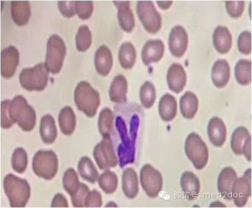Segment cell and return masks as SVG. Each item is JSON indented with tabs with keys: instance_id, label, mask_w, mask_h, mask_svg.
<instances>
[{
	"instance_id": "1",
	"label": "cell",
	"mask_w": 252,
	"mask_h": 208,
	"mask_svg": "<svg viewBox=\"0 0 252 208\" xmlns=\"http://www.w3.org/2000/svg\"><path fill=\"white\" fill-rule=\"evenodd\" d=\"M4 193L11 208H24L31 196V187L26 180L8 174L3 180Z\"/></svg>"
},
{
	"instance_id": "2",
	"label": "cell",
	"mask_w": 252,
	"mask_h": 208,
	"mask_svg": "<svg viewBox=\"0 0 252 208\" xmlns=\"http://www.w3.org/2000/svg\"><path fill=\"white\" fill-rule=\"evenodd\" d=\"M9 113L11 120L17 123L23 131H31L35 127L36 112L23 96H16L11 101Z\"/></svg>"
},
{
	"instance_id": "3",
	"label": "cell",
	"mask_w": 252,
	"mask_h": 208,
	"mask_svg": "<svg viewBox=\"0 0 252 208\" xmlns=\"http://www.w3.org/2000/svg\"><path fill=\"white\" fill-rule=\"evenodd\" d=\"M74 102L79 110L83 112L88 117L93 118L100 106V94L89 82L82 81L75 88Z\"/></svg>"
},
{
	"instance_id": "4",
	"label": "cell",
	"mask_w": 252,
	"mask_h": 208,
	"mask_svg": "<svg viewBox=\"0 0 252 208\" xmlns=\"http://www.w3.org/2000/svg\"><path fill=\"white\" fill-rule=\"evenodd\" d=\"M49 73L43 63L36 64L33 67L25 68L19 75L20 83L27 91H43L47 86Z\"/></svg>"
},
{
	"instance_id": "5",
	"label": "cell",
	"mask_w": 252,
	"mask_h": 208,
	"mask_svg": "<svg viewBox=\"0 0 252 208\" xmlns=\"http://www.w3.org/2000/svg\"><path fill=\"white\" fill-rule=\"evenodd\" d=\"M67 52L65 42L61 36L54 34L48 39L45 65L50 73L58 74L63 68Z\"/></svg>"
},
{
	"instance_id": "6",
	"label": "cell",
	"mask_w": 252,
	"mask_h": 208,
	"mask_svg": "<svg viewBox=\"0 0 252 208\" xmlns=\"http://www.w3.org/2000/svg\"><path fill=\"white\" fill-rule=\"evenodd\" d=\"M32 169L37 177L45 180H52L59 170L56 153L51 150L38 151L33 157Z\"/></svg>"
},
{
	"instance_id": "7",
	"label": "cell",
	"mask_w": 252,
	"mask_h": 208,
	"mask_svg": "<svg viewBox=\"0 0 252 208\" xmlns=\"http://www.w3.org/2000/svg\"><path fill=\"white\" fill-rule=\"evenodd\" d=\"M186 155L196 170H203L208 163L209 152L207 145L199 134L191 132L185 141Z\"/></svg>"
},
{
	"instance_id": "8",
	"label": "cell",
	"mask_w": 252,
	"mask_h": 208,
	"mask_svg": "<svg viewBox=\"0 0 252 208\" xmlns=\"http://www.w3.org/2000/svg\"><path fill=\"white\" fill-rule=\"evenodd\" d=\"M137 13L144 28L148 33H157L162 26L161 15L157 10L154 3L149 0L137 2Z\"/></svg>"
},
{
	"instance_id": "9",
	"label": "cell",
	"mask_w": 252,
	"mask_h": 208,
	"mask_svg": "<svg viewBox=\"0 0 252 208\" xmlns=\"http://www.w3.org/2000/svg\"><path fill=\"white\" fill-rule=\"evenodd\" d=\"M141 186L149 197H158L162 191L163 180L161 173L151 164H145L140 171Z\"/></svg>"
},
{
	"instance_id": "10",
	"label": "cell",
	"mask_w": 252,
	"mask_h": 208,
	"mask_svg": "<svg viewBox=\"0 0 252 208\" xmlns=\"http://www.w3.org/2000/svg\"><path fill=\"white\" fill-rule=\"evenodd\" d=\"M93 155L100 170L115 168L118 165V159L111 137L103 138L102 140L95 146Z\"/></svg>"
},
{
	"instance_id": "11",
	"label": "cell",
	"mask_w": 252,
	"mask_h": 208,
	"mask_svg": "<svg viewBox=\"0 0 252 208\" xmlns=\"http://www.w3.org/2000/svg\"><path fill=\"white\" fill-rule=\"evenodd\" d=\"M252 194L251 169L245 171L242 177L235 180L231 189V198L237 207H245Z\"/></svg>"
},
{
	"instance_id": "12",
	"label": "cell",
	"mask_w": 252,
	"mask_h": 208,
	"mask_svg": "<svg viewBox=\"0 0 252 208\" xmlns=\"http://www.w3.org/2000/svg\"><path fill=\"white\" fill-rule=\"evenodd\" d=\"M169 49L172 55L181 58L184 55L189 45V35L180 25L174 26L169 33Z\"/></svg>"
},
{
	"instance_id": "13",
	"label": "cell",
	"mask_w": 252,
	"mask_h": 208,
	"mask_svg": "<svg viewBox=\"0 0 252 208\" xmlns=\"http://www.w3.org/2000/svg\"><path fill=\"white\" fill-rule=\"evenodd\" d=\"M20 61V53L13 45L8 46L1 52V74L6 79L15 75Z\"/></svg>"
},
{
	"instance_id": "14",
	"label": "cell",
	"mask_w": 252,
	"mask_h": 208,
	"mask_svg": "<svg viewBox=\"0 0 252 208\" xmlns=\"http://www.w3.org/2000/svg\"><path fill=\"white\" fill-rule=\"evenodd\" d=\"M164 44L161 40L147 41L142 49V61L144 65L149 66L153 63L159 62L164 54Z\"/></svg>"
},
{
	"instance_id": "15",
	"label": "cell",
	"mask_w": 252,
	"mask_h": 208,
	"mask_svg": "<svg viewBox=\"0 0 252 208\" xmlns=\"http://www.w3.org/2000/svg\"><path fill=\"white\" fill-rule=\"evenodd\" d=\"M166 79L169 88L178 94L184 90L187 84V73L182 65L173 63L169 66Z\"/></svg>"
},
{
	"instance_id": "16",
	"label": "cell",
	"mask_w": 252,
	"mask_h": 208,
	"mask_svg": "<svg viewBox=\"0 0 252 208\" xmlns=\"http://www.w3.org/2000/svg\"><path fill=\"white\" fill-rule=\"evenodd\" d=\"M208 135L210 143L216 147H221L226 139V127L221 118L215 116L208 125Z\"/></svg>"
},
{
	"instance_id": "17",
	"label": "cell",
	"mask_w": 252,
	"mask_h": 208,
	"mask_svg": "<svg viewBox=\"0 0 252 208\" xmlns=\"http://www.w3.org/2000/svg\"><path fill=\"white\" fill-rule=\"evenodd\" d=\"M118 8V18L119 25L123 30L131 33L136 25L133 12L130 7V1H114Z\"/></svg>"
},
{
	"instance_id": "18",
	"label": "cell",
	"mask_w": 252,
	"mask_h": 208,
	"mask_svg": "<svg viewBox=\"0 0 252 208\" xmlns=\"http://www.w3.org/2000/svg\"><path fill=\"white\" fill-rule=\"evenodd\" d=\"M94 64L96 71L101 76L107 77L111 73L113 57L111 50L106 45L100 46L96 51Z\"/></svg>"
},
{
	"instance_id": "19",
	"label": "cell",
	"mask_w": 252,
	"mask_h": 208,
	"mask_svg": "<svg viewBox=\"0 0 252 208\" xmlns=\"http://www.w3.org/2000/svg\"><path fill=\"white\" fill-rule=\"evenodd\" d=\"M237 178V172L231 167H225L221 170L218 178V190L222 198L231 200V189Z\"/></svg>"
},
{
	"instance_id": "20",
	"label": "cell",
	"mask_w": 252,
	"mask_h": 208,
	"mask_svg": "<svg viewBox=\"0 0 252 208\" xmlns=\"http://www.w3.org/2000/svg\"><path fill=\"white\" fill-rule=\"evenodd\" d=\"M230 78V66L226 59H219L215 61L212 69V79L215 86L223 88Z\"/></svg>"
},
{
	"instance_id": "21",
	"label": "cell",
	"mask_w": 252,
	"mask_h": 208,
	"mask_svg": "<svg viewBox=\"0 0 252 208\" xmlns=\"http://www.w3.org/2000/svg\"><path fill=\"white\" fill-rule=\"evenodd\" d=\"M11 18L18 26H24L29 22L31 17V6L27 0L11 1Z\"/></svg>"
},
{
	"instance_id": "22",
	"label": "cell",
	"mask_w": 252,
	"mask_h": 208,
	"mask_svg": "<svg viewBox=\"0 0 252 208\" xmlns=\"http://www.w3.org/2000/svg\"><path fill=\"white\" fill-rule=\"evenodd\" d=\"M180 185L183 193L189 200H194L200 194V180L191 171H187L182 174Z\"/></svg>"
},
{
	"instance_id": "23",
	"label": "cell",
	"mask_w": 252,
	"mask_h": 208,
	"mask_svg": "<svg viewBox=\"0 0 252 208\" xmlns=\"http://www.w3.org/2000/svg\"><path fill=\"white\" fill-rule=\"evenodd\" d=\"M213 43L220 53H227L232 47V35L226 26H217L213 35Z\"/></svg>"
},
{
	"instance_id": "24",
	"label": "cell",
	"mask_w": 252,
	"mask_h": 208,
	"mask_svg": "<svg viewBox=\"0 0 252 208\" xmlns=\"http://www.w3.org/2000/svg\"><path fill=\"white\" fill-rule=\"evenodd\" d=\"M127 81L123 75L114 78L110 86L109 98L116 104H124L127 100Z\"/></svg>"
},
{
	"instance_id": "25",
	"label": "cell",
	"mask_w": 252,
	"mask_h": 208,
	"mask_svg": "<svg viewBox=\"0 0 252 208\" xmlns=\"http://www.w3.org/2000/svg\"><path fill=\"white\" fill-rule=\"evenodd\" d=\"M178 104L176 98L171 94H165L159 100V114L164 122L173 120L177 115Z\"/></svg>"
},
{
	"instance_id": "26",
	"label": "cell",
	"mask_w": 252,
	"mask_h": 208,
	"mask_svg": "<svg viewBox=\"0 0 252 208\" xmlns=\"http://www.w3.org/2000/svg\"><path fill=\"white\" fill-rule=\"evenodd\" d=\"M123 191L126 197L134 199L139 193L138 178L133 168L124 170L122 177Z\"/></svg>"
},
{
	"instance_id": "27",
	"label": "cell",
	"mask_w": 252,
	"mask_h": 208,
	"mask_svg": "<svg viewBox=\"0 0 252 208\" xmlns=\"http://www.w3.org/2000/svg\"><path fill=\"white\" fill-rule=\"evenodd\" d=\"M59 123L62 132L66 136L72 135L76 128V116L70 106L63 107L59 112Z\"/></svg>"
},
{
	"instance_id": "28",
	"label": "cell",
	"mask_w": 252,
	"mask_h": 208,
	"mask_svg": "<svg viewBox=\"0 0 252 208\" xmlns=\"http://www.w3.org/2000/svg\"><path fill=\"white\" fill-rule=\"evenodd\" d=\"M199 107V101L195 94L187 91L180 102V112L182 116L188 120H192L196 115Z\"/></svg>"
},
{
	"instance_id": "29",
	"label": "cell",
	"mask_w": 252,
	"mask_h": 208,
	"mask_svg": "<svg viewBox=\"0 0 252 208\" xmlns=\"http://www.w3.org/2000/svg\"><path fill=\"white\" fill-rule=\"evenodd\" d=\"M40 134L43 142L47 145L54 143L57 137L56 121L52 115L47 114L41 119Z\"/></svg>"
},
{
	"instance_id": "30",
	"label": "cell",
	"mask_w": 252,
	"mask_h": 208,
	"mask_svg": "<svg viewBox=\"0 0 252 208\" xmlns=\"http://www.w3.org/2000/svg\"><path fill=\"white\" fill-rule=\"evenodd\" d=\"M77 168L81 178L90 183L94 184L99 177V174L90 157H82L78 163Z\"/></svg>"
},
{
	"instance_id": "31",
	"label": "cell",
	"mask_w": 252,
	"mask_h": 208,
	"mask_svg": "<svg viewBox=\"0 0 252 208\" xmlns=\"http://www.w3.org/2000/svg\"><path fill=\"white\" fill-rule=\"evenodd\" d=\"M136 51L134 45L130 42H125L119 50L118 58L122 68L130 70L133 68L136 61Z\"/></svg>"
},
{
	"instance_id": "32",
	"label": "cell",
	"mask_w": 252,
	"mask_h": 208,
	"mask_svg": "<svg viewBox=\"0 0 252 208\" xmlns=\"http://www.w3.org/2000/svg\"><path fill=\"white\" fill-rule=\"evenodd\" d=\"M114 113L111 109L105 108L99 114L98 129L103 138H109L113 130Z\"/></svg>"
},
{
	"instance_id": "33",
	"label": "cell",
	"mask_w": 252,
	"mask_h": 208,
	"mask_svg": "<svg viewBox=\"0 0 252 208\" xmlns=\"http://www.w3.org/2000/svg\"><path fill=\"white\" fill-rule=\"evenodd\" d=\"M235 78L241 85H249L252 81V61L240 59L235 67Z\"/></svg>"
},
{
	"instance_id": "34",
	"label": "cell",
	"mask_w": 252,
	"mask_h": 208,
	"mask_svg": "<svg viewBox=\"0 0 252 208\" xmlns=\"http://www.w3.org/2000/svg\"><path fill=\"white\" fill-rule=\"evenodd\" d=\"M98 186L107 194L115 193L118 187V178L116 174L111 170H106L98 178Z\"/></svg>"
},
{
	"instance_id": "35",
	"label": "cell",
	"mask_w": 252,
	"mask_h": 208,
	"mask_svg": "<svg viewBox=\"0 0 252 208\" xmlns=\"http://www.w3.org/2000/svg\"><path fill=\"white\" fill-rule=\"evenodd\" d=\"M251 136L249 130L245 127H238L234 130L231 136V148L235 155H243V146Z\"/></svg>"
},
{
	"instance_id": "36",
	"label": "cell",
	"mask_w": 252,
	"mask_h": 208,
	"mask_svg": "<svg viewBox=\"0 0 252 208\" xmlns=\"http://www.w3.org/2000/svg\"><path fill=\"white\" fill-rule=\"evenodd\" d=\"M139 96L144 108L150 109L153 107L157 98V91L154 84L150 81H146L141 87Z\"/></svg>"
},
{
	"instance_id": "37",
	"label": "cell",
	"mask_w": 252,
	"mask_h": 208,
	"mask_svg": "<svg viewBox=\"0 0 252 208\" xmlns=\"http://www.w3.org/2000/svg\"><path fill=\"white\" fill-rule=\"evenodd\" d=\"M75 42L78 51L84 52L91 47L93 42V36L89 26L87 25H81L78 29Z\"/></svg>"
},
{
	"instance_id": "38",
	"label": "cell",
	"mask_w": 252,
	"mask_h": 208,
	"mask_svg": "<svg viewBox=\"0 0 252 208\" xmlns=\"http://www.w3.org/2000/svg\"><path fill=\"white\" fill-rule=\"evenodd\" d=\"M28 165V155L24 148L20 147L15 150L11 157V166L16 172L22 174Z\"/></svg>"
},
{
	"instance_id": "39",
	"label": "cell",
	"mask_w": 252,
	"mask_h": 208,
	"mask_svg": "<svg viewBox=\"0 0 252 208\" xmlns=\"http://www.w3.org/2000/svg\"><path fill=\"white\" fill-rule=\"evenodd\" d=\"M63 187L70 195H72L79 189L80 182L76 171L73 168H68L63 174Z\"/></svg>"
},
{
	"instance_id": "40",
	"label": "cell",
	"mask_w": 252,
	"mask_h": 208,
	"mask_svg": "<svg viewBox=\"0 0 252 208\" xmlns=\"http://www.w3.org/2000/svg\"><path fill=\"white\" fill-rule=\"evenodd\" d=\"M90 193L89 187L86 184L80 183L79 189L74 194L71 195L72 203L74 208L86 207L87 198Z\"/></svg>"
},
{
	"instance_id": "41",
	"label": "cell",
	"mask_w": 252,
	"mask_h": 208,
	"mask_svg": "<svg viewBox=\"0 0 252 208\" xmlns=\"http://www.w3.org/2000/svg\"><path fill=\"white\" fill-rule=\"evenodd\" d=\"M75 9L81 19L88 20L91 17L94 11L93 1H75Z\"/></svg>"
},
{
	"instance_id": "42",
	"label": "cell",
	"mask_w": 252,
	"mask_h": 208,
	"mask_svg": "<svg viewBox=\"0 0 252 208\" xmlns=\"http://www.w3.org/2000/svg\"><path fill=\"white\" fill-rule=\"evenodd\" d=\"M238 49L242 54H250L252 52V33L249 31H243L238 36Z\"/></svg>"
},
{
	"instance_id": "43",
	"label": "cell",
	"mask_w": 252,
	"mask_h": 208,
	"mask_svg": "<svg viewBox=\"0 0 252 208\" xmlns=\"http://www.w3.org/2000/svg\"><path fill=\"white\" fill-rule=\"evenodd\" d=\"M225 8L228 14L233 18L241 17L245 9L244 1H226Z\"/></svg>"
},
{
	"instance_id": "44",
	"label": "cell",
	"mask_w": 252,
	"mask_h": 208,
	"mask_svg": "<svg viewBox=\"0 0 252 208\" xmlns=\"http://www.w3.org/2000/svg\"><path fill=\"white\" fill-rule=\"evenodd\" d=\"M10 100H4L1 103V126L3 129H9L12 127L14 123L11 120L10 117Z\"/></svg>"
},
{
	"instance_id": "45",
	"label": "cell",
	"mask_w": 252,
	"mask_h": 208,
	"mask_svg": "<svg viewBox=\"0 0 252 208\" xmlns=\"http://www.w3.org/2000/svg\"><path fill=\"white\" fill-rule=\"evenodd\" d=\"M58 8L62 15L66 18L74 17L76 13L75 9V1H59Z\"/></svg>"
},
{
	"instance_id": "46",
	"label": "cell",
	"mask_w": 252,
	"mask_h": 208,
	"mask_svg": "<svg viewBox=\"0 0 252 208\" xmlns=\"http://www.w3.org/2000/svg\"><path fill=\"white\" fill-rule=\"evenodd\" d=\"M103 204L101 194L95 189L90 191L86 202V208H100Z\"/></svg>"
},
{
	"instance_id": "47",
	"label": "cell",
	"mask_w": 252,
	"mask_h": 208,
	"mask_svg": "<svg viewBox=\"0 0 252 208\" xmlns=\"http://www.w3.org/2000/svg\"><path fill=\"white\" fill-rule=\"evenodd\" d=\"M52 208H68L67 199L61 193H57L53 198L51 204Z\"/></svg>"
},
{
	"instance_id": "48",
	"label": "cell",
	"mask_w": 252,
	"mask_h": 208,
	"mask_svg": "<svg viewBox=\"0 0 252 208\" xmlns=\"http://www.w3.org/2000/svg\"><path fill=\"white\" fill-rule=\"evenodd\" d=\"M243 155L249 161H252V137L245 141L243 146Z\"/></svg>"
},
{
	"instance_id": "49",
	"label": "cell",
	"mask_w": 252,
	"mask_h": 208,
	"mask_svg": "<svg viewBox=\"0 0 252 208\" xmlns=\"http://www.w3.org/2000/svg\"><path fill=\"white\" fill-rule=\"evenodd\" d=\"M157 3L159 7L162 10H168L173 4V1H158Z\"/></svg>"
}]
</instances>
